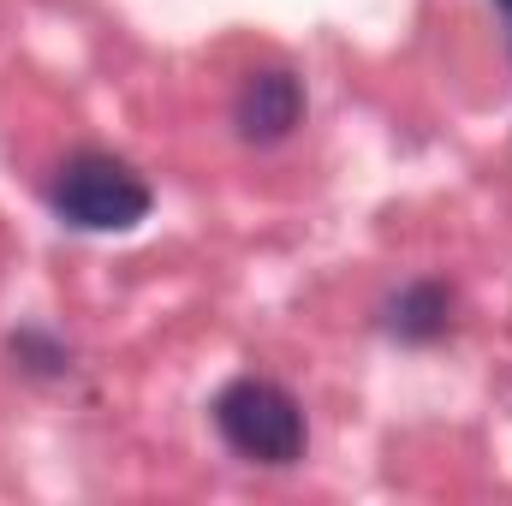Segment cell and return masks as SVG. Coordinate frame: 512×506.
I'll list each match as a JSON object with an SVG mask.
<instances>
[{"instance_id": "8992f818", "label": "cell", "mask_w": 512, "mask_h": 506, "mask_svg": "<svg viewBox=\"0 0 512 506\" xmlns=\"http://www.w3.org/2000/svg\"><path fill=\"white\" fill-rule=\"evenodd\" d=\"M501 6H507V24H512V0H501Z\"/></svg>"}, {"instance_id": "7a4b0ae2", "label": "cell", "mask_w": 512, "mask_h": 506, "mask_svg": "<svg viewBox=\"0 0 512 506\" xmlns=\"http://www.w3.org/2000/svg\"><path fill=\"white\" fill-rule=\"evenodd\" d=\"M215 429L251 465H292V459H304V411H298V399L262 376H239L233 387H221Z\"/></svg>"}, {"instance_id": "277c9868", "label": "cell", "mask_w": 512, "mask_h": 506, "mask_svg": "<svg viewBox=\"0 0 512 506\" xmlns=\"http://www.w3.org/2000/svg\"><path fill=\"white\" fill-rule=\"evenodd\" d=\"M453 328V292L441 280H411L399 298H387V334L405 346H435Z\"/></svg>"}, {"instance_id": "6da1fadb", "label": "cell", "mask_w": 512, "mask_h": 506, "mask_svg": "<svg viewBox=\"0 0 512 506\" xmlns=\"http://www.w3.org/2000/svg\"><path fill=\"white\" fill-rule=\"evenodd\" d=\"M48 197H54V215L78 233H131L155 203L137 167H126L120 155H96V149L72 155L54 173Z\"/></svg>"}, {"instance_id": "3957f363", "label": "cell", "mask_w": 512, "mask_h": 506, "mask_svg": "<svg viewBox=\"0 0 512 506\" xmlns=\"http://www.w3.org/2000/svg\"><path fill=\"white\" fill-rule=\"evenodd\" d=\"M304 120V84L292 72H251L239 102H233V126L245 143H280Z\"/></svg>"}, {"instance_id": "5b68a950", "label": "cell", "mask_w": 512, "mask_h": 506, "mask_svg": "<svg viewBox=\"0 0 512 506\" xmlns=\"http://www.w3.org/2000/svg\"><path fill=\"white\" fill-rule=\"evenodd\" d=\"M12 358H18L30 376H54V370H66V352H60L54 340H42V334H12Z\"/></svg>"}]
</instances>
